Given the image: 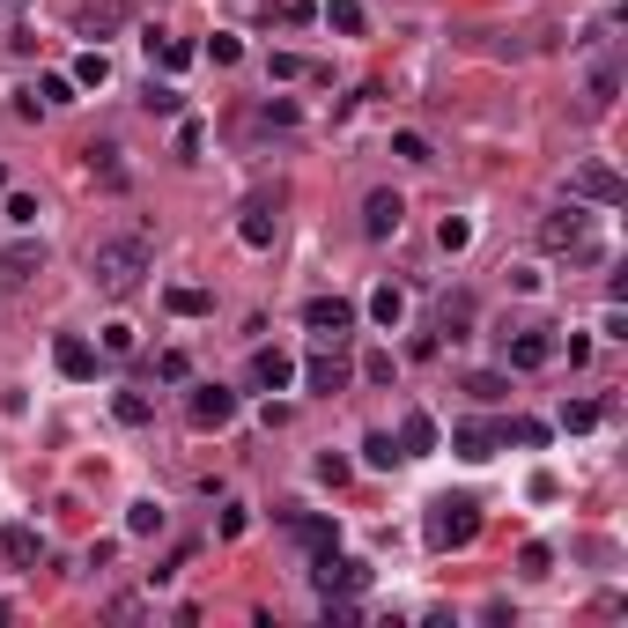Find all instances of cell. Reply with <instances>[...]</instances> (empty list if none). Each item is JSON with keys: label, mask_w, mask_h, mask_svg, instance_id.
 I'll list each match as a JSON object with an SVG mask.
<instances>
[{"label": "cell", "mask_w": 628, "mask_h": 628, "mask_svg": "<svg viewBox=\"0 0 628 628\" xmlns=\"http://www.w3.org/2000/svg\"><path fill=\"white\" fill-rule=\"evenodd\" d=\"M141 274H148V237L141 230L133 237H104L97 252H89V281H97L104 296H126Z\"/></svg>", "instance_id": "obj_1"}, {"label": "cell", "mask_w": 628, "mask_h": 628, "mask_svg": "<svg viewBox=\"0 0 628 628\" xmlns=\"http://www.w3.org/2000/svg\"><path fill=\"white\" fill-rule=\"evenodd\" d=\"M473 532H481V503H473V496H436V503H429V525H422V540L436 547V555L466 547Z\"/></svg>", "instance_id": "obj_2"}, {"label": "cell", "mask_w": 628, "mask_h": 628, "mask_svg": "<svg viewBox=\"0 0 628 628\" xmlns=\"http://www.w3.org/2000/svg\"><path fill=\"white\" fill-rule=\"evenodd\" d=\"M311 584H318V599H355L370 584V569L355 562V555H333V547H318V562H311Z\"/></svg>", "instance_id": "obj_3"}, {"label": "cell", "mask_w": 628, "mask_h": 628, "mask_svg": "<svg viewBox=\"0 0 628 628\" xmlns=\"http://www.w3.org/2000/svg\"><path fill=\"white\" fill-rule=\"evenodd\" d=\"M569 193H577V200H599V207H621V200H628V185H621V170H614V163H577Z\"/></svg>", "instance_id": "obj_4"}, {"label": "cell", "mask_w": 628, "mask_h": 628, "mask_svg": "<svg viewBox=\"0 0 628 628\" xmlns=\"http://www.w3.org/2000/svg\"><path fill=\"white\" fill-rule=\"evenodd\" d=\"M303 326H311L318 340H348L355 303H348V296H311V303H303Z\"/></svg>", "instance_id": "obj_5"}, {"label": "cell", "mask_w": 628, "mask_h": 628, "mask_svg": "<svg viewBox=\"0 0 628 628\" xmlns=\"http://www.w3.org/2000/svg\"><path fill=\"white\" fill-rule=\"evenodd\" d=\"M399 222H407V200H399L392 185H377V193L363 200V237L385 244V237H399Z\"/></svg>", "instance_id": "obj_6"}, {"label": "cell", "mask_w": 628, "mask_h": 628, "mask_svg": "<svg viewBox=\"0 0 628 628\" xmlns=\"http://www.w3.org/2000/svg\"><path fill=\"white\" fill-rule=\"evenodd\" d=\"M584 222H592V215L569 200L562 215H547V222H540V244H547V252H584Z\"/></svg>", "instance_id": "obj_7"}, {"label": "cell", "mask_w": 628, "mask_h": 628, "mask_svg": "<svg viewBox=\"0 0 628 628\" xmlns=\"http://www.w3.org/2000/svg\"><path fill=\"white\" fill-rule=\"evenodd\" d=\"M496 444H503L496 422H459V429H451V451H459L466 466H488V459H496Z\"/></svg>", "instance_id": "obj_8"}, {"label": "cell", "mask_w": 628, "mask_h": 628, "mask_svg": "<svg viewBox=\"0 0 628 628\" xmlns=\"http://www.w3.org/2000/svg\"><path fill=\"white\" fill-rule=\"evenodd\" d=\"M303 385H311V392H340V385H348V355H340V340H326V348L303 363Z\"/></svg>", "instance_id": "obj_9"}, {"label": "cell", "mask_w": 628, "mask_h": 628, "mask_svg": "<svg viewBox=\"0 0 628 628\" xmlns=\"http://www.w3.org/2000/svg\"><path fill=\"white\" fill-rule=\"evenodd\" d=\"M230 422H237V392L200 385V392H193V429H230Z\"/></svg>", "instance_id": "obj_10"}, {"label": "cell", "mask_w": 628, "mask_h": 628, "mask_svg": "<svg viewBox=\"0 0 628 628\" xmlns=\"http://www.w3.org/2000/svg\"><path fill=\"white\" fill-rule=\"evenodd\" d=\"M30 274H45V244H37V237H23V244L0 252V281H8V289H23Z\"/></svg>", "instance_id": "obj_11"}, {"label": "cell", "mask_w": 628, "mask_h": 628, "mask_svg": "<svg viewBox=\"0 0 628 628\" xmlns=\"http://www.w3.org/2000/svg\"><path fill=\"white\" fill-rule=\"evenodd\" d=\"M0 555H8L15 569H37L45 562V532L37 525H0Z\"/></svg>", "instance_id": "obj_12"}, {"label": "cell", "mask_w": 628, "mask_h": 628, "mask_svg": "<svg viewBox=\"0 0 628 628\" xmlns=\"http://www.w3.org/2000/svg\"><path fill=\"white\" fill-rule=\"evenodd\" d=\"M52 363H60V377L82 385V377H97V348H89V340H74V333H60V340H52Z\"/></svg>", "instance_id": "obj_13"}, {"label": "cell", "mask_w": 628, "mask_h": 628, "mask_svg": "<svg viewBox=\"0 0 628 628\" xmlns=\"http://www.w3.org/2000/svg\"><path fill=\"white\" fill-rule=\"evenodd\" d=\"M281 200H252L244 207V222H237V237L252 244V252H266V244H274V230H281V215H274Z\"/></svg>", "instance_id": "obj_14"}, {"label": "cell", "mask_w": 628, "mask_h": 628, "mask_svg": "<svg viewBox=\"0 0 628 628\" xmlns=\"http://www.w3.org/2000/svg\"><path fill=\"white\" fill-rule=\"evenodd\" d=\"M252 385H259V392H289V385H296V363H289L281 348H259V355H252Z\"/></svg>", "instance_id": "obj_15"}, {"label": "cell", "mask_w": 628, "mask_h": 628, "mask_svg": "<svg viewBox=\"0 0 628 628\" xmlns=\"http://www.w3.org/2000/svg\"><path fill=\"white\" fill-rule=\"evenodd\" d=\"M555 363V333H518L510 340V370H547Z\"/></svg>", "instance_id": "obj_16"}, {"label": "cell", "mask_w": 628, "mask_h": 628, "mask_svg": "<svg viewBox=\"0 0 628 628\" xmlns=\"http://www.w3.org/2000/svg\"><path fill=\"white\" fill-rule=\"evenodd\" d=\"M429 451H436V422L414 407L407 422H399V459H429Z\"/></svg>", "instance_id": "obj_17"}, {"label": "cell", "mask_w": 628, "mask_h": 628, "mask_svg": "<svg viewBox=\"0 0 628 628\" xmlns=\"http://www.w3.org/2000/svg\"><path fill=\"white\" fill-rule=\"evenodd\" d=\"M141 45H148V60H156V67H170V74H178V67H193V60H200V52H193V45H185V37H163V30H148V37H141Z\"/></svg>", "instance_id": "obj_18"}, {"label": "cell", "mask_w": 628, "mask_h": 628, "mask_svg": "<svg viewBox=\"0 0 628 628\" xmlns=\"http://www.w3.org/2000/svg\"><path fill=\"white\" fill-rule=\"evenodd\" d=\"M111 414H119L126 429H148V422H156V407H148V392H119V399H111Z\"/></svg>", "instance_id": "obj_19"}, {"label": "cell", "mask_w": 628, "mask_h": 628, "mask_svg": "<svg viewBox=\"0 0 628 628\" xmlns=\"http://www.w3.org/2000/svg\"><path fill=\"white\" fill-rule=\"evenodd\" d=\"M30 97H37V111H60V104H74V74H45V82H37Z\"/></svg>", "instance_id": "obj_20"}, {"label": "cell", "mask_w": 628, "mask_h": 628, "mask_svg": "<svg viewBox=\"0 0 628 628\" xmlns=\"http://www.w3.org/2000/svg\"><path fill=\"white\" fill-rule=\"evenodd\" d=\"M370 318H377V326H385V333H392V326H399V318H407V296H399V289H392V281H385V289H377V296H370Z\"/></svg>", "instance_id": "obj_21"}, {"label": "cell", "mask_w": 628, "mask_h": 628, "mask_svg": "<svg viewBox=\"0 0 628 628\" xmlns=\"http://www.w3.org/2000/svg\"><path fill=\"white\" fill-rule=\"evenodd\" d=\"M326 23L340 37H363V0H326Z\"/></svg>", "instance_id": "obj_22"}, {"label": "cell", "mask_w": 628, "mask_h": 628, "mask_svg": "<svg viewBox=\"0 0 628 628\" xmlns=\"http://www.w3.org/2000/svg\"><path fill=\"white\" fill-rule=\"evenodd\" d=\"M459 326H473V296H444V311H436V333L459 340Z\"/></svg>", "instance_id": "obj_23"}, {"label": "cell", "mask_w": 628, "mask_h": 628, "mask_svg": "<svg viewBox=\"0 0 628 628\" xmlns=\"http://www.w3.org/2000/svg\"><path fill=\"white\" fill-rule=\"evenodd\" d=\"M111 82V60L104 52H82V60H74V89H104Z\"/></svg>", "instance_id": "obj_24"}, {"label": "cell", "mask_w": 628, "mask_h": 628, "mask_svg": "<svg viewBox=\"0 0 628 628\" xmlns=\"http://www.w3.org/2000/svg\"><path fill=\"white\" fill-rule=\"evenodd\" d=\"M126 532H133V540L163 532V503H126Z\"/></svg>", "instance_id": "obj_25"}, {"label": "cell", "mask_w": 628, "mask_h": 628, "mask_svg": "<svg viewBox=\"0 0 628 628\" xmlns=\"http://www.w3.org/2000/svg\"><path fill=\"white\" fill-rule=\"evenodd\" d=\"M363 459H370L377 473H385V466H399V436H385V429H370V436H363Z\"/></svg>", "instance_id": "obj_26"}, {"label": "cell", "mask_w": 628, "mask_h": 628, "mask_svg": "<svg viewBox=\"0 0 628 628\" xmlns=\"http://www.w3.org/2000/svg\"><path fill=\"white\" fill-rule=\"evenodd\" d=\"M436 244H444V252H466V244H473V222H466V215H444V222H436Z\"/></svg>", "instance_id": "obj_27"}, {"label": "cell", "mask_w": 628, "mask_h": 628, "mask_svg": "<svg viewBox=\"0 0 628 628\" xmlns=\"http://www.w3.org/2000/svg\"><path fill=\"white\" fill-rule=\"evenodd\" d=\"M82 156H89V170H104V185H119V148L111 141H89Z\"/></svg>", "instance_id": "obj_28"}, {"label": "cell", "mask_w": 628, "mask_h": 628, "mask_svg": "<svg viewBox=\"0 0 628 628\" xmlns=\"http://www.w3.org/2000/svg\"><path fill=\"white\" fill-rule=\"evenodd\" d=\"M363 377H370V385H392V377H399L392 348H370V355H363Z\"/></svg>", "instance_id": "obj_29"}, {"label": "cell", "mask_w": 628, "mask_h": 628, "mask_svg": "<svg viewBox=\"0 0 628 628\" xmlns=\"http://www.w3.org/2000/svg\"><path fill=\"white\" fill-rule=\"evenodd\" d=\"M592 422H599V407H592V399H569V407H562V429H569V436H584Z\"/></svg>", "instance_id": "obj_30"}, {"label": "cell", "mask_w": 628, "mask_h": 628, "mask_svg": "<svg viewBox=\"0 0 628 628\" xmlns=\"http://www.w3.org/2000/svg\"><path fill=\"white\" fill-rule=\"evenodd\" d=\"M148 111H156V119H178V89L170 82H148V97H141Z\"/></svg>", "instance_id": "obj_31"}, {"label": "cell", "mask_w": 628, "mask_h": 628, "mask_svg": "<svg viewBox=\"0 0 628 628\" xmlns=\"http://www.w3.org/2000/svg\"><path fill=\"white\" fill-rule=\"evenodd\" d=\"M466 392H473V399H503V392H510V377H496V370H473V377H466Z\"/></svg>", "instance_id": "obj_32"}, {"label": "cell", "mask_w": 628, "mask_h": 628, "mask_svg": "<svg viewBox=\"0 0 628 628\" xmlns=\"http://www.w3.org/2000/svg\"><path fill=\"white\" fill-rule=\"evenodd\" d=\"M503 444H525V451H540V444H547V422H510V429H503Z\"/></svg>", "instance_id": "obj_33"}, {"label": "cell", "mask_w": 628, "mask_h": 628, "mask_svg": "<svg viewBox=\"0 0 628 628\" xmlns=\"http://www.w3.org/2000/svg\"><path fill=\"white\" fill-rule=\"evenodd\" d=\"M296 540L303 547H333V518H296Z\"/></svg>", "instance_id": "obj_34"}, {"label": "cell", "mask_w": 628, "mask_h": 628, "mask_svg": "<svg viewBox=\"0 0 628 628\" xmlns=\"http://www.w3.org/2000/svg\"><path fill=\"white\" fill-rule=\"evenodd\" d=\"M614 89H621V67H592V104H599V111L614 104Z\"/></svg>", "instance_id": "obj_35"}, {"label": "cell", "mask_w": 628, "mask_h": 628, "mask_svg": "<svg viewBox=\"0 0 628 628\" xmlns=\"http://www.w3.org/2000/svg\"><path fill=\"white\" fill-rule=\"evenodd\" d=\"M163 303H170L178 318H200V311H207V289H170Z\"/></svg>", "instance_id": "obj_36"}, {"label": "cell", "mask_w": 628, "mask_h": 628, "mask_svg": "<svg viewBox=\"0 0 628 628\" xmlns=\"http://www.w3.org/2000/svg\"><path fill=\"white\" fill-rule=\"evenodd\" d=\"M392 156H407V163H436V156H429V141H422V133H392Z\"/></svg>", "instance_id": "obj_37"}, {"label": "cell", "mask_w": 628, "mask_h": 628, "mask_svg": "<svg viewBox=\"0 0 628 628\" xmlns=\"http://www.w3.org/2000/svg\"><path fill=\"white\" fill-rule=\"evenodd\" d=\"M207 60H215V67H237V60H244V45H237L230 30H215V45H207Z\"/></svg>", "instance_id": "obj_38"}, {"label": "cell", "mask_w": 628, "mask_h": 628, "mask_svg": "<svg viewBox=\"0 0 628 628\" xmlns=\"http://www.w3.org/2000/svg\"><path fill=\"white\" fill-rule=\"evenodd\" d=\"M518 569H525V577H547V569H555V555L532 540V547H518Z\"/></svg>", "instance_id": "obj_39"}, {"label": "cell", "mask_w": 628, "mask_h": 628, "mask_svg": "<svg viewBox=\"0 0 628 628\" xmlns=\"http://www.w3.org/2000/svg\"><path fill=\"white\" fill-rule=\"evenodd\" d=\"M8 222H23V230H30V222H37V200H30V193H8Z\"/></svg>", "instance_id": "obj_40"}, {"label": "cell", "mask_w": 628, "mask_h": 628, "mask_svg": "<svg viewBox=\"0 0 628 628\" xmlns=\"http://www.w3.org/2000/svg\"><path fill=\"white\" fill-rule=\"evenodd\" d=\"M104 355H133V326H104Z\"/></svg>", "instance_id": "obj_41"}, {"label": "cell", "mask_w": 628, "mask_h": 628, "mask_svg": "<svg viewBox=\"0 0 628 628\" xmlns=\"http://www.w3.org/2000/svg\"><path fill=\"white\" fill-rule=\"evenodd\" d=\"M318 481L340 488V481H348V459H340V451H326V459H318Z\"/></svg>", "instance_id": "obj_42"}, {"label": "cell", "mask_w": 628, "mask_h": 628, "mask_svg": "<svg viewBox=\"0 0 628 628\" xmlns=\"http://www.w3.org/2000/svg\"><path fill=\"white\" fill-rule=\"evenodd\" d=\"M244 525H252V518H244V510L230 503V510H222V525H215V532H222V540H244Z\"/></svg>", "instance_id": "obj_43"}, {"label": "cell", "mask_w": 628, "mask_h": 628, "mask_svg": "<svg viewBox=\"0 0 628 628\" xmlns=\"http://www.w3.org/2000/svg\"><path fill=\"white\" fill-rule=\"evenodd\" d=\"M8 614H15V606H8V599H0V621H8Z\"/></svg>", "instance_id": "obj_44"}, {"label": "cell", "mask_w": 628, "mask_h": 628, "mask_svg": "<svg viewBox=\"0 0 628 628\" xmlns=\"http://www.w3.org/2000/svg\"><path fill=\"white\" fill-rule=\"evenodd\" d=\"M0 185H8V170H0Z\"/></svg>", "instance_id": "obj_45"}]
</instances>
